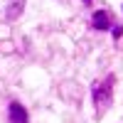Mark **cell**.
Segmentation results:
<instances>
[{"label":"cell","instance_id":"7a4b0ae2","mask_svg":"<svg viewBox=\"0 0 123 123\" xmlns=\"http://www.w3.org/2000/svg\"><path fill=\"white\" fill-rule=\"evenodd\" d=\"M7 116H10V123H27V111L25 106H20L17 101H12V104L7 106Z\"/></svg>","mask_w":123,"mask_h":123},{"label":"cell","instance_id":"5b68a950","mask_svg":"<svg viewBox=\"0 0 123 123\" xmlns=\"http://www.w3.org/2000/svg\"><path fill=\"white\" fill-rule=\"evenodd\" d=\"M121 35H123V27H118V25H116V27H113V37H116V39H118V37H121Z\"/></svg>","mask_w":123,"mask_h":123},{"label":"cell","instance_id":"8992f818","mask_svg":"<svg viewBox=\"0 0 123 123\" xmlns=\"http://www.w3.org/2000/svg\"><path fill=\"white\" fill-rule=\"evenodd\" d=\"M84 3H91V0H84Z\"/></svg>","mask_w":123,"mask_h":123},{"label":"cell","instance_id":"3957f363","mask_svg":"<svg viewBox=\"0 0 123 123\" xmlns=\"http://www.w3.org/2000/svg\"><path fill=\"white\" fill-rule=\"evenodd\" d=\"M91 25L96 30H108L111 27V12L108 10H96L94 17H91Z\"/></svg>","mask_w":123,"mask_h":123},{"label":"cell","instance_id":"277c9868","mask_svg":"<svg viewBox=\"0 0 123 123\" xmlns=\"http://www.w3.org/2000/svg\"><path fill=\"white\" fill-rule=\"evenodd\" d=\"M22 5H25V0H17V3H12V5H10L12 10H7V17H10V20L20 17V12H22Z\"/></svg>","mask_w":123,"mask_h":123},{"label":"cell","instance_id":"6da1fadb","mask_svg":"<svg viewBox=\"0 0 123 123\" xmlns=\"http://www.w3.org/2000/svg\"><path fill=\"white\" fill-rule=\"evenodd\" d=\"M113 84H116V76L108 74L104 81H96L94 89H91V96H94V104H96V113L104 116V111L111 106L113 101Z\"/></svg>","mask_w":123,"mask_h":123}]
</instances>
